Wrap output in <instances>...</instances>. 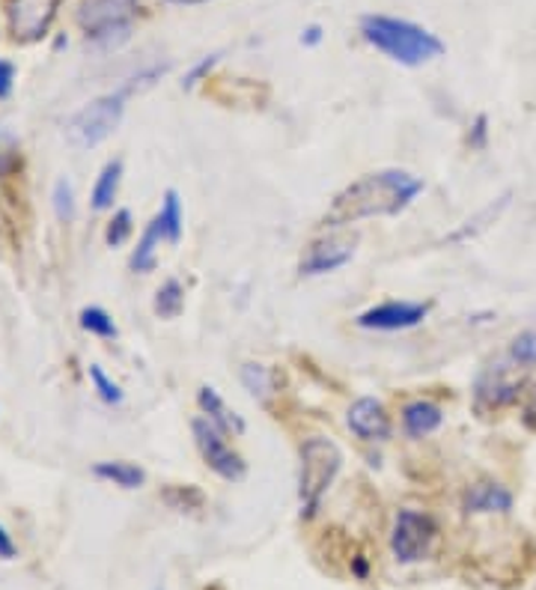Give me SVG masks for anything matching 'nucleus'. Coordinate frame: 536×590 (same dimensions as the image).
<instances>
[{"mask_svg": "<svg viewBox=\"0 0 536 590\" xmlns=\"http://www.w3.org/2000/svg\"><path fill=\"white\" fill-rule=\"evenodd\" d=\"M423 191V179L408 171H375L361 176L334 197V203L326 212L322 224L326 227H346L363 218H385L399 215L403 209L411 206V200Z\"/></svg>", "mask_w": 536, "mask_h": 590, "instance_id": "f257e3e1", "label": "nucleus"}, {"mask_svg": "<svg viewBox=\"0 0 536 590\" xmlns=\"http://www.w3.org/2000/svg\"><path fill=\"white\" fill-rule=\"evenodd\" d=\"M361 34L375 51H382L385 58L397 60L403 66H423L444 54V42L438 36L406 18L367 15L361 22Z\"/></svg>", "mask_w": 536, "mask_h": 590, "instance_id": "f03ea898", "label": "nucleus"}, {"mask_svg": "<svg viewBox=\"0 0 536 590\" xmlns=\"http://www.w3.org/2000/svg\"><path fill=\"white\" fill-rule=\"evenodd\" d=\"M343 468V453L326 436H314L302 444V475H298V498H302V516H314L319 501L334 484Z\"/></svg>", "mask_w": 536, "mask_h": 590, "instance_id": "7ed1b4c3", "label": "nucleus"}, {"mask_svg": "<svg viewBox=\"0 0 536 590\" xmlns=\"http://www.w3.org/2000/svg\"><path fill=\"white\" fill-rule=\"evenodd\" d=\"M123 111H126V93L99 96L90 104H84L78 114H72L66 123V138L81 150H93L117 131Z\"/></svg>", "mask_w": 536, "mask_h": 590, "instance_id": "20e7f679", "label": "nucleus"}, {"mask_svg": "<svg viewBox=\"0 0 536 590\" xmlns=\"http://www.w3.org/2000/svg\"><path fill=\"white\" fill-rule=\"evenodd\" d=\"M135 0H84L78 24L87 30V39L99 46H117L129 39Z\"/></svg>", "mask_w": 536, "mask_h": 590, "instance_id": "39448f33", "label": "nucleus"}, {"mask_svg": "<svg viewBox=\"0 0 536 590\" xmlns=\"http://www.w3.org/2000/svg\"><path fill=\"white\" fill-rule=\"evenodd\" d=\"M435 522L426 513L418 510H399L394 519V531H391V552L399 564H418L430 555L432 543H435Z\"/></svg>", "mask_w": 536, "mask_h": 590, "instance_id": "423d86ee", "label": "nucleus"}, {"mask_svg": "<svg viewBox=\"0 0 536 590\" xmlns=\"http://www.w3.org/2000/svg\"><path fill=\"white\" fill-rule=\"evenodd\" d=\"M191 432H194L203 463L209 465L215 475L224 477V480H242L245 477V460L233 451V444L224 439V432L212 424L209 417H194Z\"/></svg>", "mask_w": 536, "mask_h": 590, "instance_id": "0eeeda50", "label": "nucleus"}, {"mask_svg": "<svg viewBox=\"0 0 536 590\" xmlns=\"http://www.w3.org/2000/svg\"><path fill=\"white\" fill-rule=\"evenodd\" d=\"M355 244H358V236L355 233H328L322 239L310 242V248L304 251L302 266L298 272L314 278V275H328V272H337L349 263L355 256Z\"/></svg>", "mask_w": 536, "mask_h": 590, "instance_id": "6e6552de", "label": "nucleus"}, {"mask_svg": "<svg viewBox=\"0 0 536 590\" xmlns=\"http://www.w3.org/2000/svg\"><path fill=\"white\" fill-rule=\"evenodd\" d=\"M430 304L420 301H385L358 316V325L367 331H406L426 319Z\"/></svg>", "mask_w": 536, "mask_h": 590, "instance_id": "1a4fd4ad", "label": "nucleus"}, {"mask_svg": "<svg viewBox=\"0 0 536 590\" xmlns=\"http://www.w3.org/2000/svg\"><path fill=\"white\" fill-rule=\"evenodd\" d=\"M522 385H525L522 373H515L510 364H492L489 371L480 373L474 397L480 409H503L519 397Z\"/></svg>", "mask_w": 536, "mask_h": 590, "instance_id": "9d476101", "label": "nucleus"}, {"mask_svg": "<svg viewBox=\"0 0 536 590\" xmlns=\"http://www.w3.org/2000/svg\"><path fill=\"white\" fill-rule=\"evenodd\" d=\"M60 0H10V30L22 42H34L46 36L48 24L54 22Z\"/></svg>", "mask_w": 536, "mask_h": 590, "instance_id": "9b49d317", "label": "nucleus"}, {"mask_svg": "<svg viewBox=\"0 0 536 590\" xmlns=\"http://www.w3.org/2000/svg\"><path fill=\"white\" fill-rule=\"evenodd\" d=\"M346 424L361 441H387L391 439V415L375 397L355 400L346 415Z\"/></svg>", "mask_w": 536, "mask_h": 590, "instance_id": "f8f14e48", "label": "nucleus"}, {"mask_svg": "<svg viewBox=\"0 0 536 590\" xmlns=\"http://www.w3.org/2000/svg\"><path fill=\"white\" fill-rule=\"evenodd\" d=\"M462 507L468 516H477V513H507L513 507V492L501 484H477L471 487L462 498Z\"/></svg>", "mask_w": 536, "mask_h": 590, "instance_id": "ddd939ff", "label": "nucleus"}, {"mask_svg": "<svg viewBox=\"0 0 536 590\" xmlns=\"http://www.w3.org/2000/svg\"><path fill=\"white\" fill-rule=\"evenodd\" d=\"M197 403H200V409H203V415L209 417L212 424L221 429L224 436H227V432H235V436H239V432H245V420L227 409V403L221 400V393L215 391L212 385H203V388H200Z\"/></svg>", "mask_w": 536, "mask_h": 590, "instance_id": "4468645a", "label": "nucleus"}, {"mask_svg": "<svg viewBox=\"0 0 536 590\" xmlns=\"http://www.w3.org/2000/svg\"><path fill=\"white\" fill-rule=\"evenodd\" d=\"M442 409L430 400H414V403H408L403 409V427L411 439H423V436H430L435 429L442 427Z\"/></svg>", "mask_w": 536, "mask_h": 590, "instance_id": "2eb2a0df", "label": "nucleus"}, {"mask_svg": "<svg viewBox=\"0 0 536 590\" xmlns=\"http://www.w3.org/2000/svg\"><path fill=\"white\" fill-rule=\"evenodd\" d=\"M164 239H167V236H164L162 218L155 215V218L150 221V227H146L143 236H140L138 248L131 251V268L140 272V275L152 272V268H155V260H158V248H162Z\"/></svg>", "mask_w": 536, "mask_h": 590, "instance_id": "dca6fc26", "label": "nucleus"}, {"mask_svg": "<svg viewBox=\"0 0 536 590\" xmlns=\"http://www.w3.org/2000/svg\"><path fill=\"white\" fill-rule=\"evenodd\" d=\"M93 475L99 480H107L119 489H140L146 484V472L135 463H123V460H107V463H95Z\"/></svg>", "mask_w": 536, "mask_h": 590, "instance_id": "f3484780", "label": "nucleus"}, {"mask_svg": "<svg viewBox=\"0 0 536 590\" xmlns=\"http://www.w3.org/2000/svg\"><path fill=\"white\" fill-rule=\"evenodd\" d=\"M119 183H123V162L114 159V162H107L105 167H102V174L95 179L93 197H90L95 212H105V209L114 206V200H117L119 194Z\"/></svg>", "mask_w": 536, "mask_h": 590, "instance_id": "a211bd4d", "label": "nucleus"}, {"mask_svg": "<svg viewBox=\"0 0 536 590\" xmlns=\"http://www.w3.org/2000/svg\"><path fill=\"white\" fill-rule=\"evenodd\" d=\"M242 385H245L251 397L268 400L275 393V385H278V373L271 371L268 364L247 361V364H242Z\"/></svg>", "mask_w": 536, "mask_h": 590, "instance_id": "6ab92c4d", "label": "nucleus"}, {"mask_svg": "<svg viewBox=\"0 0 536 590\" xmlns=\"http://www.w3.org/2000/svg\"><path fill=\"white\" fill-rule=\"evenodd\" d=\"M186 307V290L179 280H164L158 292H155V301H152V311L158 319H176L179 313Z\"/></svg>", "mask_w": 536, "mask_h": 590, "instance_id": "aec40b11", "label": "nucleus"}, {"mask_svg": "<svg viewBox=\"0 0 536 590\" xmlns=\"http://www.w3.org/2000/svg\"><path fill=\"white\" fill-rule=\"evenodd\" d=\"M507 206H510V194H503L498 203H489V206L480 212L477 218H468L465 227H462L459 233H454L450 239H454V242H462V239H468V236H477V233H483L489 224H495V221L501 218V212Z\"/></svg>", "mask_w": 536, "mask_h": 590, "instance_id": "412c9836", "label": "nucleus"}, {"mask_svg": "<svg viewBox=\"0 0 536 590\" xmlns=\"http://www.w3.org/2000/svg\"><path fill=\"white\" fill-rule=\"evenodd\" d=\"M158 218H162L164 236H167V242L176 244L182 239V203H179V194H176L174 188L164 194V206L158 212Z\"/></svg>", "mask_w": 536, "mask_h": 590, "instance_id": "4be33fe9", "label": "nucleus"}, {"mask_svg": "<svg viewBox=\"0 0 536 590\" xmlns=\"http://www.w3.org/2000/svg\"><path fill=\"white\" fill-rule=\"evenodd\" d=\"M81 328L95 337H117V325H114V319L102 307H84Z\"/></svg>", "mask_w": 536, "mask_h": 590, "instance_id": "5701e85b", "label": "nucleus"}, {"mask_svg": "<svg viewBox=\"0 0 536 590\" xmlns=\"http://www.w3.org/2000/svg\"><path fill=\"white\" fill-rule=\"evenodd\" d=\"M90 379H93V385H95V393H99L107 405L123 403V388H119V385L114 382L102 367H99V364H90Z\"/></svg>", "mask_w": 536, "mask_h": 590, "instance_id": "b1692460", "label": "nucleus"}, {"mask_svg": "<svg viewBox=\"0 0 536 590\" xmlns=\"http://www.w3.org/2000/svg\"><path fill=\"white\" fill-rule=\"evenodd\" d=\"M510 359L515 364H522V367H534L536 364V328L531 331H522V335L515 337L513 347H510Z\"/></svg>", "mask_w": 536, "mask_h": 590, "instance_id": "393cba45", "label": "nucleus"}, {"mask_svg": "<svg viewBox=\"0 0 536 590\" xmlns=\"http://www.w3.org/2000/svg\"><path fill=\"white\" fill-rule=\"evenodd\" d=\"M129 236H131V212L129 209H119V212H114L111 224H107L105 242L111 244V248H119V244H126Z\"/></svg>", "mask_w": 536, "mask_h": 590, "instance_id": "a878e982", "label": "nucleus"}, {"mask_svg": "<svg viewBox=\"0 0 536 590\" xmlns=\"http://www.w3.org/2000/svg\"><path fill=\"white\" fill-rule=\"evenodd\" d=\"M54 212H58L60 221H72L75 218V191H72L69 179H58L54 186Z\"/></svg>", "mask_w": 536, "mask_h": 590, "instance_id": "bb28decb", "label": "nucleus"}, {"mask_svg": "<svg viewBox=\"0 0 536 590\" xmlns=\"http://www.w3.org/2000/svg\"><path fill=\"white\" fill-rule=\"evenodd\" d=\"M15 167H18V140L12 131L0 128V176H7Z\"/></svg>", "mask_w": 536, "mask_h": 590, "instance_id": "cd10ccee", "label": "nucleus"}, {"mask_svg": "<svg viewBox=\"0 0 536 590\" xmlns=\"http://www.w3.org/2000/svg\"><path fill=\"white\" fill-rule=\"evenodd\" d=\"M218 58H221V54H209V58L200 60L197 66H194V70H191L186 75V81H182V87H186V90H191V87H197V84L203 81V75H209L212 66L218 63Z\"/></svg>", "mask_w": 536, "mask_h": 590, "instance_id": "c85d7f7f", "label": "nucleus"}, {"mask_svg": "<svg viewBox=\"0 0 536 590\" xmlns=\"http://www.w3.org/2000/svg\"><path fill=\"white\" fill-rule=\"evenodd\" d=\"M486 138H489V120L480 114L474 120V128H471V135H468V143H471V150H483L486 147Z\"/></svg>", "mask_w": 536, "mask_h": 590, "instance_id": "c756f323", "label": "nucleus"}, {"mask_svg": "<svg viewBox=\"0 0 536 590\" xmlns=\"http://www.w3.org/2000/svg\"><path fill=\"white\" fill-rule=\"evenodd\" d=\"M12 81H15V66L7 63V60H0V99H7V96H10Z\"/></svg>", "mask_w": 536, "mask_h": 590, "instance_id": "7c9ffc66", "label": "nucleus"}, {"mask_svg": "<svg viewBox=\"0 0 536 590\" xmlns=\"http://www.w3.org/2000/svg\"><path fill=\"white\" fill-rule=\"evenodd\" d=\"M0 557H3V561H12V557H15V543H12L10 531H7L3 525H0Z\"/></svg>", "mask_w": 536, "mask_h": 590, "instance_id": "2f4dec72", "label": "nucleus"}, {"mask_svg": "<svg viewBox=\"0 0 536 590\" xmlns=\"http://www.w3.org/2000/svg\"><path fill=\"white\" fill-rule=\"evenodd\" d=\"M525 420L531 427H536V385L527 391V403H525Z\"/></svg>", "mask_w": 536, "mask_h": 590, "instance_id": "473e14b6", "label": "nucleus"}, {"mask_svg": "<svg viewBox=\"0 0 536 590\" xmlns=\"http://www.w3.org/2000/svg\"><path fill=\"white\" fill-rule=\"evenodd\" d=\"M319 39H322V27H319V24H310L302 36L304 46H319Z\"/></svg>", "mask_w": 536, "mask_h": 590, "instance_id": "72a5a7b5", "label": "nucleus"}, {"mask_svg": "<svg viewBox=\"0 0 536 590\" xmlns=\"http://www.w3.org/2000/svg\"><path fill=\"white\" fill-rule=\"evenodd\" d=\"M355 576H358V579H363V576H367V564H363L361 557L355 561Z\"/></svg>", "mask_w": 536, "mask_h": 590, "instance_id": "f704fd0d", "label": "nucleus"}, {"mask_svg": "<svg viewBox=\"0 0 536 590\" xmlns=\"http://www.w3.org/2000/svg\"><path fill=\"white\" fill-rule=\"evenodd\" d=\"M167 3H179V7H194V3H209V0H167Z\"/></svg>", "mask_w": 536, "mask_h": 590, "instance_id": "c9c22d12", "label": "nucleus"}]
</instances>
